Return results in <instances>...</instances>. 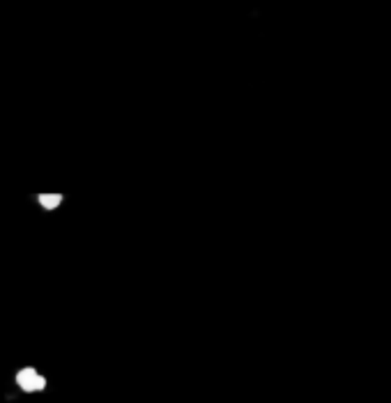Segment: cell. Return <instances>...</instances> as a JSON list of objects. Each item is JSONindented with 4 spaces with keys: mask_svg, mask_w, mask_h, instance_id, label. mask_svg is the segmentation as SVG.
<instances>
[{
    "mask_svg": "<svg viewBox=\"0 0 391 403\" xmlns=\"http://www.w3.org/2000/svg\"><path fill=\"white\" fill-rule=\"evenodd\" d=\"M16 385H19L23 392H41L46 390V378L41 376L37 369L26 366L16 374Z\"/></svg>",
    "mask_w": 391,
    "mask_h": 403,
    "instance_id": "cell-1",
    "label": "cell"
},
{
    "mask_svg": "<svg viewBox=\"0 0 391 403\" xmlns=\"http://www.w3.org/2000/svg\"><path fill=\"white\" fill-rule=\"evenodd\" d=\"M37 201L41 208H46V210H55L58 205L62 203V196L60 194H39L37 196Z\"/></svg>",
    "mask_w": 391,
    "mask_h": 403,
    "instance_id": "cell-2",
    "label": "cell"
}]
</instances>
